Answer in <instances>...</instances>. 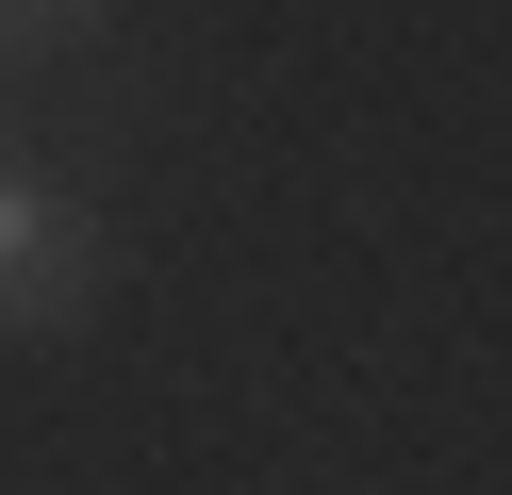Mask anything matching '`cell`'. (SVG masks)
Masks as SVG:
<instances>
[{
	"label": "cell",
	"instance_id": "1",
	"mask_svg": "<svg viewBox=\"0 0 512 495\" xmlns=\"http://www.w3.org/2000/svg\"><path fill=\"white\" fill-rule=\"evenodd\" d=\"M100 198L67 182L50 149H0V330H83V297H100Z\"/></svg>",
	"mask_w": 512,
	"mask_h": 495
},
{
	"label": "cell",
	"instance_id": "2",
	"mask_svg": "<svg viewBox=\"0 0 512 495\" xmlns=\"http://www.w3.org/2000/svg\"><path fill=\"white\" fill-rule=\"evenodd\" d=\"M116 17L133 0H0V66H83V50H116Z\"/></svg>",
	"mask_w": 512,
	"mask_h": 495
}]
</instances>
